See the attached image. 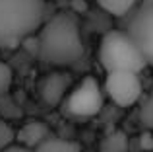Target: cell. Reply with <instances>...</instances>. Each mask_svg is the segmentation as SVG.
Wrapping results in <instances>:
<instances>
[{"label": "cell", "instance_id": "1", "mask_svg": "<svg viewBox=\"0 0 153 152\" xmlns=\"http://www.w3.org/2000/svg\"><path fill=\"white\" fill-rule=\"evenodd\" d=\"M37 55L49 66H72L83 57L79 22L74 12H60L43 23L37 39Z\"/></svg>", "mask_w": 153, "mask_h": 152}, {"label": "cell", "instance_id": "2", "mask_svg": "<svg viewBox=\"0 0 153 152\" xmlns=\"http://www.w3.org/2000/svg\"><path fill=\"white\" fill-rule=\"evenodd\" d=\"M45 0H0V49H14L41 27Z\"/></svg>", "mask_w": 153, "mask_h": 152}, {"label": "cell", "instance_id": "3", "mask_svg": "<svg viewBox=\"0 0 153 152\" xmlns=\"http://www.w3.org/2000/svg\"><path fill=\"white\" fill-rule=\"evenodd\" d=\"M99 62L107 72L130 70L142 72L146 68V59L130 39L126 31H108L99 45Z\"/></svg>", "mask_w": 153, "mask_h": 152}, {"label": "cell", "instance_id": "4", "mask_svg": "<svg viewBox=\"0 0 153 152\" xmlns=\"http://www.w3.org/2000/svg\"><path fill=\"white\" fill-rule=\"evenodd\" d=\"M103 107V90L93 76L83 78L66 98L64 111L72 117H93Z\"/></svg>", "mask_w": 153, "mask_h": 152}, {"label": "cell", "instance_id": "5", "mask_svg": "<svg viewBox=\"0 0 153 152\" xmlns=\"http://www.w3.org/2000/svg\"><path fill=\"white\" fill-rule=\"evenodd\" d=\"M124 31L143 55L146 65L153 66V0H143Z\"/></svg>", "mask_w": 153, "mask_h": 152}, {"label": "cell", "instance_id": "6", "mask_svg": "<svg viewBox=\"0 0 153 152\" xmlns=\"http://www.w3.org/2000/svg\"><path fill=\"white\" fill-rule=\"evenodd\" d=\"M105 92L107 96L120 107H128L140 99L143 92L140 72H130V70H116V72H107L105 80Z\"/></svg>", "mask_w": 153, "mask_h": 152}, {"label": "cell", "instance_id": "7", "mask_svg": "<svg viewBox=\"0 0 153 152\" xmlns=\"http://www.w3.org/2000/svg\"><path fill=\"white\" fill-rule=\"evenodd\" d=\"M70 88V76L66 72H49L39 84V96L47 105H58Z\"/></svg>", "mask_w": 153, "mask_h": 152}, {"label": "cell", "instance_id": "8", "mask_svg": "<svg viewBox=\"0 0 153 152\" xmlns=\"http://www.w3.org/2000/svg\"><path fill=\"white\" fill-rule=\"evenodd\" d=\"M49 137H51L49 127H47L43 121H37V119L27 121L25 125H23L22 129L16 133V141H18L22 146L29 148V150L37 148V146L41 144L45 138H49Z\"/></svg>", "mask_w": 153, "mask_h": 152}, {"label": "cell", "instance_id": "9", "mask_svg": "<svg viewBox=\"0 0 153 152\" xmlns=\"http://www.w3.org/2000/svg\"><path fill=\"white\" fill-rule=\"evenodd\" d=\"M130 150V141L126 133L122 131H112L101 141L99 152H128Z\"/></svg>", "mask_w": 153, "mask_h": 152}, {"label": "cell", "instance_id": "10", "mask_svg": "<svg viewBox=\"0 0 153 152\" xmlns=\"http://www.w3.org/2000/svg\"><path fill=\"white\" fill-rule=\"evenodd\" d=\"M33 152H82V148L74 141H64V138L49 137L37 148H33Z\"/></svg>", "mask_w": 153, "mask_h": 152}, {"label": "cell", "instance_id": "11", "mask_svg": "<svg viewBox=\"0 0 153 152\" xmlns=\"http://www.w3.org/2000/svg\"><path fill=\"white\" fill-rule=\"evenodd\" d=\"M97 4L107 14L114 16V18H122L138 4V0H97Z\"/></svg>", "mask_w": 153, "mask_h": 152}, {"label": "cell", "instance_id": "12", "mask_svg": "<svg viewBox=\"0 0 153 152\" xmlns=\"http://www.w3.org/2000/svg\"><path fill=\"white\" fill-rule=\"evenodd\" d=\"M14 141H16V131L10 127V123L6 119H0V152L12 146Z\"/></svg>", "mask_w": 153, "mask_h": 152}, {"label": "cell", "instance_id": "13", "mask_svg": "<svg viewBox=\"0 0 153 152\" xmlns=\"http://www.w3.org/2000/svg\"><path fill=\"white\" fill-rule=\"evenodd\" d=\"M140 123L149 131L153 129V94L142 103V109H140Z\"/></svg>", "mask_w": 153, "mask_h": 152}, {"label": "cell", "instance_id": "14", "mask_svg": "<svg viewBox=\"0 0 153 152\" xmlns=\"http://www.w3.org/2000/svg\"><path fill=\"white\" fill-rule=\"evenodd\" d=\"M12 78H14L12 68L6 62L0 61V99L8 94V90H10V86H12Z\"/></svg>", "mask_w": 153, "mask_h": 152}, {"label": "cell", "instance_id": "15", "mask_svg": "<svg viewBox=\"0 0 153 152\" xmlns=\"http://www.w3.org/2000/svg\"><path fill=\"white\" fill-rule=\"evenodd\" d=\"M140 142H142V148L143 150H151L153 148V137L149 133H143L142 137H140Z\"/></svg>", "mask_w": 153, "mask_h": 152}, {"label": "cell", "instance_id": "16", "mask_svg": "<svg viewBox=\"0 0 153 152\" xmlns=\"http://www.w3.org/2000/svg\"><path fill=\"white\" fill-rule=\"evenodd\" d=\"M2 152H33V150L25 148V146H22V144H12V146H8L6 150H2Z\"/></svg>", "mask_w": 153, "mask_h": 152}]
</instances>
